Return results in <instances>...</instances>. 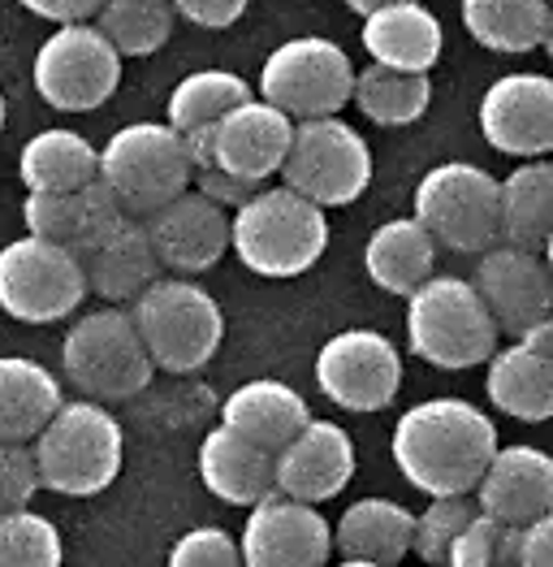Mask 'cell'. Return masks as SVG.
Returning <instances> with one entry per match:
<instances>
[{
  "mask_svg": "<svg viewBox=\"0 0 553 567\" xmlns=\"http://www.w3.org/2000/svg\"><path fill=\"white\" fill-rule=\"evenodd\" d=\"M502 528L507 524L489 520L484 512H476L467 528L450 542L446 567H502Z\"/></svg>",
  "mask_w": 553,
  "mask_h": 567,
  "instance_id": "40",
  "label": "cell"
},
{
  "mask_svg": "<svg viewBox=\"0 0 553 567\" xmlns=\"http://www.w3.org/2000/svg\"><path fill=\"white\" fill-rule=\"evenodd\" d=\"M87 299L83 265L70 247L22 235L0 247V312L22 326H52Z\"/></svg>",
  "mask_w": 553,
  "mask_h": 567,
  "instance_id": "11",
  "label": "cell"
},
{
  "mask_svg": "<svg viewBox=\"0 0 553 567\" xmlns=\"http://www.w3.org/2000/svg\"><path fill=\"white\" fill-rule=\"evenodd\" d=\"M476 512H480V507H476V498H471V494H441V498H428V507L411 520L415 564L446 567L450 542L467 528V520H471Z\"/></svg>",
  "mask_w": 553,
  "mask_h": 567,
  "instance_id": "36",
  "label": "cell"
},
{
  "mask_svg": "<svg viewBox=\"0 0 553 567\" xmlns=\"http://www.w3.org/2000/svg\"><path fill=\"white\" fill-rule=\"evenodd\" d=\"M484 390H489V403L514 416L523 425H545L553 416V360L545 355H532L528 347H498L489 360H484Z\"/></svg>",
  "mask_w": 553,
  "mask_h": 567,
  "instance_id": "27",
  "label": "cell"
},
{
  "mask_svg": "<svg viewBox=\"0 0 553 567\" xmlns=\"http://www.w3.org/2000/svg\"><path fill=\"white\" fill-rule=\"evenodd\" d=\"M476 507L498 524H528L553 512V460L532 446H498L471 489Z\"/></svg>",
  "mask_w": 553,
  "mask_h": 567,
  "instance_id": "20",
  "label": "cell"
},
{
  "mask_svg": "<svg viewBox=\"0 0 553 567\" xmlns=\"http://www.w3.org/2000/svg\"><path fill=\"white\" fill-rule=\"evenodd\" d=\"M290 135H294V122L269 100L251 95L233 104L221 122H212V165L251 187H264L281 174Z\"/></svg>",
  "mask_w": 553,
  "mask_h": 567,
  "instance_id": "19",
  "label": "cell"
},
{
  "mask_svg": "<svg viewBox=\"0 0 553 567\" xmlns=\"http://www.w3.org/2000/svg\"><path fill=\"white\" fill-rule=\"evenodd\" d=\"M40 468H35V451L27 442H0V512H18L31 507V498L40 494Z\"/></svg>",
  "mask_w": 553,
  "mask_h": 567,
  "instance_id": "39",
  "label": "cell"
},
{
  "mask_svg": "<svg viewBox=\"0 0 553 567\" xmlns=\"http://www.w3.org/2000/svg\"><path fill=\"white\" fill-rule=\"evenodd\" d=\"M355 476V442L337 421H307L273 455V489L299 503H328Z\"/></svg>",
  "mask_w": 553,
  "mask_h": 567,
  "instance_id": "18",
  "label": "cell"
},
{
  "mask_svg": "<svg viewBox=\"0 0 553 567\" xmlns=\"http://www.w3.org/2000/svg\"><path fill=\"white\" fill-rule=\"evenodd\" d=\"M359 40H364L372 65L403 70V74H428L441 61L446 31H441V18L424 0H394V4L364 13Z\"/></svg>",
  "mask_w": 553,
  "mask_h": 567,
  "instance_id": "21",
  "label": "cell"
},
{
  "mask_svg": "<svg viewBox=\"0 0 553 567\" xmlns=\"http://www.w3.org/2000/svg\"><path fill=\"white\" fill-rule=\"evenodd\" d=\"M398 567H403V564H398ZM415 567H424V564H415Z\"/></svg>",
  "mask_w": 553,
  "mask_h": 567,
  "instance_id": "49",
  "label": "cell"
},
{
  "mask_svg": "<svg viewBox=\"0 0 553 567\" xmlns=\"http://www.w3.org/2000/svg\"><path fill=\"white\" fill-rule=\"evenodd\" d=\"M312 421L307 399L276 378H255L242 381L238 390H230V399L221 403V425L242 433L247 442L264 446V451H281L299 429Z\"/></svg>",
  "mask_w": 553,
  "mask_h": 567,
  "instance_id": "24",
  "label": "cell"
},
{
  "mask_svg": "<svg viewBox=\"0 0 553 567\" xmlns=\"http://www.w3.org/2000/svg\"><path fill=\"white\" fill-rule=\"evenodd\" d=\"M61 369L70 385L95 403H126L152 385V355L135 330V317L122 303H100V312H83L65 342Z\"/></svg>",
  "mask_w": 553,
  "mask_h": 567,
  "instance_id": "5",
  "label": "cell"
},
{
  "mask_svg": "<svg viewBox=\"0 0 553 567\" xmlns=\"http://www.w3.org/2000/svg\"><path fill=\"white\" fill-rule=\"evenodd\" d=\"M351 104L368 117L372 126H385V131L415 126L428 113V104H432V79L428 74H403V70L368 65V70H355Z\"/></svg>",
  "mask_w": 553,
  "mask_h": 567,
  "instance_id": "32",
  "label": "cell"
},
{
  "mask_svg": "<svg viewBox=\"0 0 553 567\" xmlns=\"http://www.w3.org/2000/svg\"><path fill=\"white\" fill-rule=\"evenodd\" d=\"M65 403L61 381L27 355H0V442H31Z\"/></svg>",
  "mask_w": 553,
  "mask_h": 567,
  "instance_id": "30",
  "label": "cell"
},
{
  "mask_svg": "<svg viewBox=\"0 0 553 567\" xmlns=\"http://www.w3.org/2000/svg\"><path fill=\"white\" fill-rule=\"evenodd\" d=\"M411 217L437 247L484 251L498 243V178L471 161H441L415 183Z\"/></svg>",
  "mask_w": 553,
  "mask_h": 567,
  "instance_id": "10",
  "label": "cell"
},
{
  "mask_svg": "<svg viewBox=\"0 0 553 567\" xmlns=\"http://www.w3.org/2000/svg\"><path fill=\"white\" fill-rule=\"evenodd\" d=\"M498 326L467 278H428L407 295V347L432 369H480L498 351Z\"/></svg>",
  "mask_w": 553,
  "mask_h": 567,
  "instance_id": "4",
  "label": "cell"
},
{
  "mask_svg": "<svg viewBox=\"0 0 553 567\" xmlns=\"http://www.w3.org/2000/svg\"><path fill=\"white\" fill-rule=\"evenodd\" d=\"M368 183L372 147L351 122H342V113L294 122L290 152L281 161V187L299 190L321 208H346L368 190Z\"/></svg>",
  "mask_w": 553,
  "mask_h": 567,
  "instance_id": "8",
  "label": "cell"
},
{
  "mask_svg": "<svg viewBox=\"0 0 553 567\" xmlns=\"http://www.w3.org/2000/svg\"><path fill=\"white\" fill-rule=\"evenodd\" d=\"M122 87V56L95 22H65L35 52V92L56 113H92Z\"/></svg>",
  "mask_w": 553,
  "mask_h": 567,
  "instance_id": "12",
  "label": "cell"
},
{
  "mask_svg": "<svg viewBox=\"0 0 553 567\" xmlns=\"http://www.w3.org/2000/svg\"><path fill=\"white\" fill-rule=\"evenodd\" d=\"M4 122H9V100H4V92H0V131H4Z\"/></svg>",
  "mask_w": 553,
  "mask_h": 567,
  "instance_id": "48",
  "label": "cell"
},
{
  "mask_svg": "<svg viewBox=\"0 0 553 567\" xmlns=\"http://www.w3.org/2000/svg\"><path fill=\"white\" fill-rule=\"evenodd\" d=\"M411 520L415 512L394 498H359L333 524V550L346 559L398 567L411 555Z\"/></svg>",
  "mask_w": 553,
  "mask_h": 567,
  "instance_id": "28",
  "label": "cell"
},
{
  "mask_svg": "<svg viewBox=\"0 0 553 567\" xmlns=\"http://www.w3.org/2000/svg\"><path fill=\"white\" fill-rule=\"evenodd\" d=\"M364 274L376 290L407 299L415 286L437 274V243L415 217H394L364 243Z\"/></svg>",
  "mask_w": 553,
  "mask_h": 567,
  "instance_id": "26",
  "label": "cell"
},
{
  "mask_svg": "<svg viewBox=\"0 0 553 567\" xmlns=\"http://www.w3.org/2000/svg\"><path fill=\"white\" fill-rule=\"evenodd\" d=\"M27 190H83L95 178V143L70 126H48L18 152Z\"/></svg>",
  "mask_w": 553,
  "mask_h": 567,
  "instance_id": "31",
  "label": "cell"
},
{
  "mask_svg": "<svg viewBox=\"0 0 553 567\" xmlns=\"http://www.w3.org/2000/svg\"><path fill=\"white\" fill-rule=\"evenodd\" d=\"M333 555V528L312 503L264 494L247 507L238 559L242 567H324Z\"/></svg>",
  "mask_w": 553,
  "mask_h": 567,
  "instance_id": "15",
  "label": "cell"
},
{
  "mask_svg": "<svg viewBox=\"0 0 553 567\" xmlns=\"http://www.w3.org/2000/svg\"><path fill=\"white\" fill-rule=\"evenodd\" d=\"M471 286L480 295V303L489 308L498 333H523L528 326L545 321L553 308V282L550 265L541 251H523V247H484Z\"/></svg>",
  "mask_w": 553,
  "mask_h": 567,
  "instance_id": "17",
  "label": "cell"
},
{
  "mask_svg": "<svg viewBox=\"0 0 553 567\" xmlns=\"http://www.w3.org/2000/svg\"><path fill=\"white\" fill-rule=\"evenodd\" d=\"M95 31L117 48V56H152L174 35V0H100Z\"/></svg>",
  "mask_w": 553,
  "mask_h": 567,
  "instance_id": "33",
  "label": "cell"
},
{
  "mask_svg": "<svg viewBox=\"0 0 553 567\" xmlns=\"http://www.w3.org/2000/svg\"><path fill=\"white\" fill-rule=\"evenodd\" d=\"M135 330L165 373H195L204 369L226 338L221 303L190 278H156L138 299H131Z\"/></svg>",
  "mask_w": 553,
  "mask_h": 567,
  "instance_id": "6",
  "label": "cell"
},
{
  "mask_svg": "<svg viewBox=\"0 0 553 567\" xmlns=\"http://www.w3.org/2000/svg\"><path fill=\"white\" fill-rule=\"evenodd\" d=\"M324 567H380V564H372V559H346V555H342V559H337V564H333V559H328V564Z\"/></svg>",
  "mask_w": 553,
  "mask_h": 567,
  "instance_id": "47",
  "label": "cell"
},
{
  "mask_svg": "<svg viewBox=\"0 0 553 567\" xmlns=\"http://www.w3.org/2000/svg\"><path fill=\"white\" fill-rule=\"evenodd\" d=\"M31 442H35L31 451H35L40 485L52 494H65V498L104 494L117 481L122 460H126L122 425L95 399L61 403Z\"/></svg>",
  "mask_w": 553,
  "mask_h": 567,
  "instance_id": "3",
  "label": "cell"
},
{
  "mask_svg": "<svg viewBox=\"0 0 553 567\" xmlns=\"http://www.w3.org/2000/svg\"><path fill=\"white\" fill-rule=\"evenodd\" d=\"M480 135L493 152L519 156V161H541L553 152V79L536 70H519L493 79L480 109H476Z\"/></svg>",
  "mask_w": 553,
  "mask_h": 567,
  "instance_id": "14",
  "label": "cell"
},
{
  "mask_svg": "<svg viewBox=\"0 0 553 567\" xmlns=\"http://www.w3.org/2000/svg\"><path fill=\"white\" fill-rule=\"evenodd\" d=\"M190 190L208 195L212 204H221V208L230 213V208H238L255 187L242 183V178H233V174H226V169H217V165H208V169H195V174H190Z\"/></svg>",
  "mask_w": 553,
  "mask_h": 567,
  "instance_id": "43",
  "label": "cell"
},
{
  "mask_svg": "<svg viewBox=\"0 0 553 567\" xmlns=\"http://www.w3.org/2000/svg\"><path fill=\"white\" fill-rule=\"evenodd\" d=\"M498 446V425L476 403L450 394L407 408L389 437L403 481L428 498L471 494Z\"/></svg>",
  "mask_w": 553,
  "mask_h": 567,
  "instance_id": "1",
  "label": "cell"
},
{
  "mask_svg": "<svg viewBox=\"0 0 553 567\" xmlns=\"http://www.w3.org/2000/svg\"><path fill=\"white\" fill-rule=\"evenodd\" d=\"M316 385L342 412H385L403 385V355L376 330H342L316 351Z\"/></svg>",
  "mask_w": 553,
  "mask_h": 567,
  "instance_id": "13",
  "label": "cell"
},
{
  "mask_svg": "<svg viewBox=\"0 0 553 567\" xmlns=\"http://www.w3.org/2000/svg\"><path fill=\"white\" fill-rule=\"evenodd\" d=\"M514 342H519V347H528L532 355H545V360H553V321L545 317V321L528 326L523 333H514Z\"/></svg>",
  "mask_w": 553,
  "mask_h": 567,
  "instance_id": "45",
  "label": "cell"
},
{
  "mask_svg": "<svg viewBox=\"0 0 553 567\" xmlns=\"http://www.w3.org/2000/svg\"><path fill=\"white\" fill-rule=\"evenodd\" d=\"M195 464H199V481L208 485V494L230 507H251L264 494H273V451L247 442L242 433L226 425L204 433Z\"/></svg>",
  "mask_w": 553,
  "mask_h": 567,
  "instance_id": "23",
  "label": "cell"
},
{
  "mask_svg": "<svg viewBox=\"0 0 553 567\" xmlns=\"http://www.w3.org/2000/svg\"><path fill=\"white\" fill-rule=\"evenodd\" d=\"M165 567H242L238 559V537H230L226 528H190L169 546V564Z\"/></svg>",
  "mask_w": 553,
  "mask_h": 567,
  "instance_id": "38",
  "label": "cell"
},
{
  "mask_svg": "<svg viewBox=\"0 0 553 567\" xmlns=\"http://www.w3.org/2000/svg\"><path fill=\"white\" fill-rule=\"evenodd\" d=\"M553 238V165L519 161L507 178H498V243L541 251Z\"/></svg>",
  "mask_w": 553,
  "mask_h": 567,
  "instance_id": "25",
  "label": "cell"
},
{
  "mask_svg": "<svg viewBox=\"0 0 553 567\" xmlns=\"http://www.w3.org/2000/svg\"><path fill=\"white\" fill-rule=\"evenodd\" d=\"M65 564V546L56 524L18 507V512H0V567H61Z\"/></svg>",
  "mask_w": 553,
  "mask_h": 567,
  "instance_id": "35",
  "label": "cell"
},
{
  "mask_svg": "<svg viewBox=\"0 0 553 567\" xmlns=\"http://www.w3.org/2000/svg\"><path fill=\"white\" fill-rule=\"evenodd\" d=\"M22 221H27V235L44 238V243H61L79 256V247L87 238L83 190H27Z\"/></svg>",
  "mask_w": 553,
  "mask_h": 567,
  "instance_id": "37",
  "label": "cell"
},
{
  "mask_svg": "<svg viewBox=\"0 0 553 567\" xmlns=\"http://www.w3.org/2000/svg\"><path fill=\"white\" fill-rule=\"evenodd\" d=\"M18 4L31 9L44 22H56V27H65V22H92L95 9H100V0H18Z\"/></svg>",
  "mask_w": 553,
  "mask_h": 567,
  "instance_id": "44",
  "label": "cell"
},
{
  "mask_svg": "<svg viewBox=\"0 0 553 567\" xmlns=\"http://www.w3.org/2000/svg\"><path fill=\"white\" fill-rule=\"evenodd\" d=\"M247 9H251V0H174V13L199 31H226Z\"/></svg>",
  "mask_w": 553,
  "mask_h": 567,
  "instance_id": "41",
  "label": "cell"
},
{
  "mask_svg": "<svg viewBox=\"0 0 553 567\" xmlns=\"http://www.w3.org/2000/svg\"><path fill=\"white\" fill-rule=\"evenodd\" d=\"M79 265H83L87 295H95L100 303H131L160 278V265L143 235V221L131 213L113 230L95 238L87 251H79Z\"/></svg>",
  "mask_w": 553,
  "mask_h": 567,
  "instance_id": "22",
  "label": "cell"
},
{
  "mask_svg": "<svg viewBox=\"0 0 553 567\" xmlns=\"http://www.w3.org/2000/svg\"><path fill=\"white\" fill-rule=\"evenodd\" d=\"M138 221L160 274H208L230 251V213L190 187Z\"/></svg>",
  "mask_w": 553,
  "mask_h": 567,
  "instance_id": "16",
  "label": "cell"
},
{
  "mask_svg": "<svg viewBox=\"0 0 553 567\" xmlns=\"http://www.w3.org/2000/svg\"><path fill=\"white\" fill-rule=\"evenodd\" d=\"M328 247V217L321 204L290 187H255L230 217V251L255 278H303Z\"/></svg>",
  "mask_w": 553,
  "mask_h": 567,
  "instance_id": "2",
  "label": "cell"
},
{
  "mask_svg": "<svg viewBox=\"0 0 553 567\" xmlns=\"http://www.w3.org/2000/svg\"><path fill=\"white\" fill-rule=\"evenodd\" d=\"M251 100V83L233 70H195L186 74L182 83L169 92V104H165V122L174 131H195V126H212L230 113L233 104Z\"/></svg>",
  "mask_w": 553,
  "mask_h": 567,
  "instance_id": "34",
  "label": "cell"
},
{
  "mask_svg": "<svg viewBox=\"0 0 553 567\" xmlns=\"http://www.w3.org/2000/svg\"><path fill=\"white\" fill-rule=\"evenodd\" d=\"M514 567H553V524L550 516L514 528Z\"/></svg>",
  "mask_w": 553,
  "mask_h": 567,
  "instance_id": "42",
  "label": "cell"
},
{
  "mask_svg": "<svg viewBox=\"0 0 553 567\" xmlns=\"http://www.w3.org/2000/svg\"><path fill=\"white\" fill-rule=\"evenodd\" d=\"M459 9L467 35L502 56L536 52L553 35L550 0H459Z\"/></svg>",
  "mask_w": 553,
  "mask_h": 567,
  "instance_id": "29",
  "label": "cell"
},
{
  "mask_svg": "<svg viewBox=\"0 0 553 567\" xmlns=\"http://www.w3.org/2000/svg\"><path fill=\"white\" fill-rule=\"evenodd\" d=\"M95 178L117 195L131 217H147L190 187L182 135L169 122H131L95 147Z\"/></svg>",
  "mask_w": 553,
  "mask_h": 567,
  "instance_id": "7",
  "label": "cell"
},
{
  "mask_svg": "<svg viewBox=\"0 0 553 567\" xmlns=\"http://www.w3.org/2000/svg\"><path fill=\"white\" fill-rule=\"evenodd\" d=\"M380 4H394V0H346V9H355L359 18H364V13H372V9H380Z\"/></svg>",
  "mask_w": 553,
  "mask_h": 567,
  "instance_id": "46",
  "label": "cell"
},
{
  "mask_svg": "<svg viewBox=\"0 0 553 567\" xmlns=\"http://www.w3.org/2000/svg\"><path fill=\"white\" fill-rule=\"evenodd\" d=\"M351 83L355 61L328 35H294L260 65V100L281 109L290 122L342 113L351 104Z\"/></svg>",
  "mask_w": 553,
  "mask_h": 567,
  "instance_id": "9",
  "label": "cell"
}]
</instances>
